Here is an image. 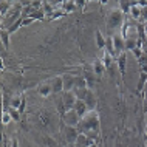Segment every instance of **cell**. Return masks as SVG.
Here are the masks:
<instances>
[{
  "label": "cell",
  "instance_id": "29",
  "mask_svg": "<svg viewBox=\"0 0 147 147\" xmlns=\"http://www.w3.org/2000/svg\"><path fill=\"white\" fill-rule=\"evenodd\" d=\"M88 2H91V0H88Z\"/></svg>",
  "mask_w": 147,
  "mask_h": 147
},
{
  "label": "cell",
  "instance_id": "22",
  "mask_svg": "<svg viewBox=\"0 0 147 147\" xmlns=\"http://www.w3.org/2000/svg\"><path fill=\"white\" fill-rule=\"evenodd\" d=\"M142 110L147 115V91H144V101H142Z\"/></svg>",
  "mask_w": 147,
  "mask_h": 147
},
{
  "label": "cell",
  "instance_id": "23",
  "mask_svg": "<svg viewBox=\"0 0 147 147\" xmlns=\"http://www.w3.org/2000/svg\"><path fill=\"white\" fill-rule=\"evenodd\" d=\"M33 20H34V17H31V16H30L28 19H22V25H23V26H25V25H30Z\"/></svg>",
  "mask_w": 147,
  "mask_h": 147
},
{
  "label": "cell",
  "instance_id": "19",
  "mask_svg": "<svg viewBox=\"0 0 147 147\" xmlns=\"http://www.w3.org/2000/svg\"><path fill=\"white\" fill-rule=\"evenodd\" d=\"M19 109H16V107H11L9 109V113H11V116H13V119H16V121H17L19 119Z\"/></svg>",
  "mask_w": 147,
  "mask_h": 147
},
{
  "label": "cell",
  "instance_id": "20",
  "mask_svg": "<svg viewBox=\"0 0 147 147\" xmlns=\"http://www.w3.org/2000/svg\"><path fill=\"white\" fill-rule=\"evenodd\" d=\"M2 42H3V45H5V48L9 47V42H8V33H6V31H3V33H2Z\"/></svg>",
  "mask_w": 147,
  "mask_h": 147
},
{
  "label": "cell",
  "instance_id": "4",
  "mask_svg": "<svg viewBox=\"0 0 147 147\" xmlns=\"http://www.w3.org/2000/svg\"><path fill=\"white\" fill-rule=\"evenodd\" d=\"M79 121H81V116L78 115V112L74 109H68L65 113H63V122H65V125H74V127H78Z\"/></svg>",
  "mask_w": 147,
  "mask_h": 147
},
{
  "label": "cell",
  "instance_id": "1",
  "mask_svg": "<svg viewBox=\"0 0 147 147\" xmlns=\"http://www.w3.org/2000/svg\"><path fill=\"white\" fill-rule=\"evenodd\" d=\"M78 127L82 133H87V135L94 133L99 129V115H98V112L94 109H90L88 112L81 118Z\"/></svg>",
  "mask_w": 147,
  "mask_h": 147
},
{
  "label": "cell",
  "instance_id": "3",
  "mask_svg": "<svg viewBox=\"0 0 147 147\" xmlns=\"http://www.w3.org/2000/svg\"><path fill=\"white\" fill-rule=\"evenodd\" d=\"M124 14L125 13L121 8H113L112 11H109V16H107V26H109V30H118L119 26H122Z\"/></svg>",
  "mask_w": 147,
  "mask_h": 147
},
{
  "label": "cell",
  "instance_id": "14",
  "mask_svg": "<svg viewBox=\"0 0 147 147\" xmlns=\"http://www.w3.org/2000/svg\"><path fill=\"white\" fill-rule=\"evenodd\" d=\"M94 37H96V45H98V48H99V50H104V48H105V43H107V39L102 36V33H101L99 30L94 33Z\"/></svg>",
  "mask_w": 147,
  "mask_h": 147
},
{
  "label": "cell",
  "instance_id": "11",
  "mask_svg": "<svg viewBox=\"0 0 147 147\" xmlns=\"http://www.w3.org/2000/svg\"><path fill=\"white\" fill-rule=\"evenodd\" d=\"M127 61V53H125V50L124 51H121V53L118 54V67H119V71H121L122 74L125 73V62Z\"/></svg>",
  "mask_w": 147,
  "mask_h": 147
},
{
  "label": "cell",
  "instance_id": "18",
  "mask_svg": "<svg viewBox=\"0 0 147 147\" xmlns=\"http://www.w3.org/2000/svg\"><path fill=\"white\" fill-rule=\"evenodd\" d=\"M22 101H23V99H22L20 96H16V98L13 99V102H11V107H16V109H19V107H20V104H22Z\"/></svg>",
  "mask_w": 147,
  "mask_h": 147
},
{
  "label": "cell",
  "instance_id": "5",
  "mask_svg": "<svg viewBox=\"0 0 147 147\" xmlns=\"http://www.w3.org/2000/svg\"><path fill=\"white\" fill-rule=\"evenodd\" d=\"M112 39H113V45H115V50H116L118 54L125 50V40H124V36H122L121 30L116 31V33H113Z\"/></svg>",
  "mask_w": 147,
  "mask_h": 147
},
{
  "label": "cell",
  "instance_id": "25",
  "mask_svg": "<svg viewBox=\"0 0 147 147\" xmlns=\"http://www.w3.org/2000/svg\"><path fill=\"white\" fill-rule=\"evenodd\" d=\"M144 33H146V37H147V22H144Z\"/></svg>",
  "mask_w": 147,
  "mask_h": 147
},
{
  "label": "cell",
  "instance_id": "16",
  "mask_svg": "<svg viewBox=\"0 0 147 147\" xmlns=\"http://www.w3.org/2000/svg\"><path fill=\"white\" fill-rule=\"evenodd\" d=\"M11 119H13V116H11L9 112H3V115H2V124H5V125L9 124Z\"/></svg>",
  "mask_w": 147,
  "mask_h": 147
},
{
  "label": "cell",
  "instance_id": "15",
  "mask_svg": "<svg viewBox=\"0 0 147 147\" xmlns=\"http://www.w3.org/2000/svg\"><path fill=\"white\" fill-rule=\"evenodd\" d=\"M76 6H78L76 0H65V2L62 3V11H65V13H73Z\"/></svg>",
  "mask_w": 147,
  "mask_h": 147
},
{
  "label": "cell",
  "instance_id": "7",
  "mask_svg": "<svg viewBox=\"0 0 147 147\" xmlns=\"http://www.w3.org/2000/svg\"><path fill=\"white\" fill-rule=\"evenodd\" d=\"M73 109L76 110V112H78V115H79L81 118L84 116V115H85V113L90 110V109H88V105L85 104V101H84V99H81V98H78V99H76V102H74Z\"/></svg>",
  "mask_w": 147,
  "mask_h": 147
},
{
  "label": "cell",
  "instance_id": "24",
  "mask_svg": "<svg viewBox=\"0 0 147 147\" xmlns=\"http://www.w3.org/2000/svg\"><path fill=\"white\" fill-rule=\"evenodd\" d=\"M85 2H88V0H76V5L78 6H84Z\"/></svg>",
  "mask_w": 147,
  "mask_h": 147
},
{
  "label": "cell",
  "instance_id": "21",
  "mask_svg": "<svg viewBox=\"0 0 147 147\" xmlns=\"http://www.w3.org/2000/svg\"><path fill=\"white\" fill-rule=\"evenodd\" d=\"M141 20L142 22H147V5L142 6V13H141Z\"/></svg>",
  "mask_w": 147,
  "mask_h": 147
},
{
  "label": "cell",
  "instance_id": "26",
  "mask_svg": "<svg viewBox=\"0 0 147 147\" xmlns=\"http://www.w3.org/2000/svg\"><path fill=\"white\" fill-rule=\"evenodd\" d=\"M144 91H147V79L144 81Z\"/></svg>",
  "mask_w": 147,
  "mask_h": 147
},
{
  "label": "cell",
  "instance_id": "8",
  "mask_svg": "<svg viewBox=\"0 0 147 147\" xmlns=\"http://www.w3.org/2000/svg\"><path fill=\"white\" fill-rule=\"evenodd\" d=\"M141 13H142V5L141 3H135V5H132L130 9H129V16L133 19V20H141Z\"/></svg>",
  "mask_w": 147,
  "mask_h": 147
},
{
  "label": "cell",
  "instance_id": "28",
  "mask_svg": "<svg viewBox=\"0 0 147 147\" xmlns=\"http://www.w3.org/2000/svg\"><path fill=\"white\" fill-rule=\"evenodd\" d=\"M144 130H146V136H147V124H146V129Z\"/></svg>",
  "mask_w": 147,
  "mask_h": 147
},
{
  "label": "cell",
  "instance_id": "13",
  "mask_svg": "<svg viewBox=\"0 0 147 147\" xmlns=\"http://www.w3.org/2000/svg\"><path fill=\"white\" fill-rule=\"evenodd\" d=\"M51 93H54V91H53V85H51V82H50V84H43V85L39 87V94H40V96L48 98Z\"/></svg>",
  "mask_w": 147,
  "mask_h": 147
},
{
  "label": "cell",
  "instance_id": "9",
  "mask_svg": "<svg viewBox=\"0 0 147 147\" xmlns=\"http://www.w3.org/2000/svg\"><path fill=\"white\" fill-rule=\"evenodd\" d=\"M65 135H67L68 142H74L78 140V136H79V133H78V130H76L74 125H67L65 127Z\"/></svg>",
  "mask_w": 147,
  "mask_h": 147
},
{
  "label": "cell",
  "instance_id": "17",
  "mask_svg": "<svg viewBox=\"0 0 147 147\" xmlns=\"http://www.w3.org/2000/svg\"><path fill=\"white\" fill-rule=\"evenodd\" d=\"M132 53H133V56L136 57V59H141V56H142V48H141L140 45H136V47L132 50Z\"/></svg>",
  "mask_w": 147,
  "mask_h": 147
},
{
  "label": "cell",
  "instance_id": "2",
  "mask_svg": "<svg viewBox=\"0 0 147 147\" xmlns=\"http://www.w3.org/2000/svg\"><path fill=\"white\" fill-rule=\"evenodd\" d=\"M121 33L124 36V40H125V50H133L135 47L138 45V40H140V36H138V28L136 25H130L129 22L122 23V28H121Z\"/></svg>",
  "mask_w": 147,
  "mask_h": 147
},
{
  "label": "cell",
  "instance_id": "27",
  "mask_svg": "<svg viewBox=\"0 0 147 147\" xmlns=\"http://www.w3.org/2000/svg\"><path fill=\"white\" fill-rule=\"evenodd\" d=\"M101 3H102V5H105V3H107V0H101Z\"/></svg>",
  "mask_w": 147,
  "mask_h": 147
},
{
  "label": "cell",
  "instance_id": "6",
  "mask_svg": "<svg viewBox=\"0 0 147 147\" xmlns=\"http://www.w3.org/2000/svg\"><path fill=\"white\" fill-rule=\"evenodd\" d=\"M76 99H78V96H76V93H73V90H65V94H63V104H65L67 110L73 109Z\"/></svg>",
  "mask_w": 147,
  "mask_h": 147
},
{
  "label": "cell",
  "instance_id": "10",
  "mask_svg": "<svg viewBox=\"0 0 147 147\" xmlns=\"http://www.w3.org/2000/svg\"><path fill=\"white\" fill-rule=\"evenodd\" d=\"M51 85H53V91H54V93H61V91L63 90V78L56 76L53 81H51Z\"/></svg>",
  "mask_w": 147,
  "mask_h": 147
},
{
  "label": "cell",
  "instance_id": "12",
  "mask_svg": "<svg viewBox=\"0 0 147 147\" xmlns=\"http://www.w3.org/2000/svg\"><path fill=\"white\" fill-rule=\"evenodd\" d=\"M104 70H105L104 62H102L101 59H96V61L93 62V73L96 74V76H101V74L104 73Z\"/></svg>",
  "mask_w": 147,
  "mask_h": 147
}]
</instances>
